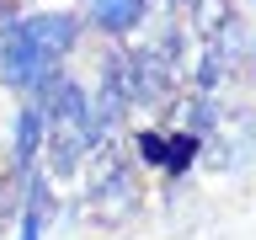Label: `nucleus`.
Instances as JSON below:
<instances>
[{
  "mask_svg": "<svg viewBox=\"0 0 256 240\" xmlns=\"http://www.w3.org/2000/svg\"><path fill=\"white\" fill-rule=\"evenodd\" d=\"M16 32H22L38 54H48L54 64H64L80 43H86L80 6H27V11H16Z\"/></svg>",
  "mask_w": 256,
  "mask_h": 240,
  "instance_id": "obj_1",
  "label": "nucleus"
},
{
  "mask_svg": "<svg viewBox=\"0 0 256 240\" xmlns=\"http://www.w3.org/2000/svg\"><path fill=\"white\" fill-rule=\"evenodd\" d=\"M43 150H48V112H43V102L16 96V112H11V144H6L11 171H16V176L38 171V166H43Z\"/></svg>",
  "mask_w": 256,
  "mask_h": 240,
  "instance_id": "obj_2",
  "label": "nucleus"
},
{
  "mask_svg": "<svg viewBox=\"0 0 256 240\" xmlns=\"http://www.w3.org/2000/svg\"><path fill=\"white\" fill-rule=\"evenodd\" d=\"M86 32L107 38V43H128L139 38V27L150 22V0H75Z\"/></svg>",
  "mask_w": 256,
  "mask_h": 240,
  "instance_id": "obj_3",
  "label": "nucleus"
},
{
  "mask_svg": "<svg viewBox=\"0 0 256 240\" xmlns=\"http://www.w3.org/2000/svg\"><path fill=\"white\" fill-rule=\"evenodd\" d=\"M203 155V134H192V128H166V160H160V171L166 176H187Z\"/></svg>",
  "mask_w": 256,
  "mask_h": 240,
  "instance_id": "obj_4",
  "label": "nucleus"
},
{
  "mask_svg": "<svg viewBox=\"0 0 256 240\" xmlns=\"http://www.w3.org/2000/svg\"><path fill=\"white\" fill-rule=\"evenodd\" d=\"M134 155H139V166H155L160 171V160H166V128H139L134 134Z\"/></svg>",
  "mask_w": 256,
  "mask_h": 240,
  "instance_id": "obj_5",
  "label": "nucleus"
},
{
  "mask_svg": "<svg viewBox=\"0 0 256 240\" xmlns=\"http://www.w3.org/2000/svg\"><path fill=\"white\" fill-rule=\"evenodd\" d=\"M171 6H192V0H171Z\"/></svg>",
  "mask_w": 256,
  "mask_h": 240,
  "instance_id": "obj_6",
  "label": "nucleus"
}]
</instances>
